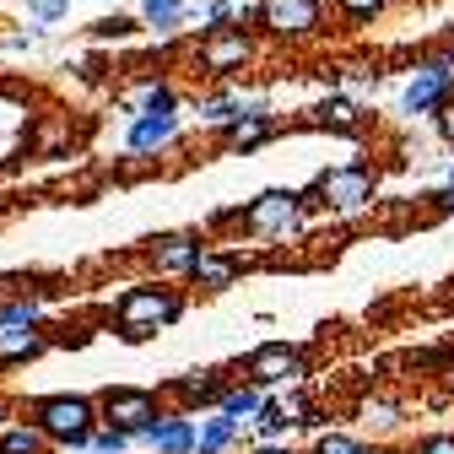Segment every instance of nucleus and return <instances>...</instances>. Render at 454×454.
Wrapping results in <instances>:
<instances>
[{
	"mask_svg": "<svg viewBox=\"0 0 454 454\" xmlns=\"http://www.w3.org/2000/svg\"><path fill=\"white\" fill-rule=\"evenodd\" d=\"M276 136H281V114L270 108V98H244V114L216 130V146L227 157H249V152L270 146Z\"/></svg>",
	"mask_w": 454,
	"mask_h": 454,
	"instance_id": "obj_9",
	"label": "nucleus"
},
{
	"mask_svg": "<svg viewBox=\"0 0 454 454\" xmlns=\"http://www.w3.org/2000/svg\"><path fill=\"white\" fill-rule=\"evenodd\" d=\"M87 33H92V43H125V38H136V33H141V17L114 12V17H98Z\"/></svg>",
	"mask_w": 454,
	"mask_h": 454,
	"instance_id": "obj_28",
	"label": "nucleus"
},
{
	"mask_svg": "<svg viewBox=\"0 0 454 454\" xmlns=\"http://www.w3.org/2000/svg\"><path fill=\"white\" fill-rule=\"evenodd\" d=\"M195 454H200V449H195Z\"/></svg>",
	"mask_w": 454,
	"mask_h": 454,
	"instance_id": "obj_41",
	"label": "nucleus"
},
{
	"mask_svg": "<svg viewBox=\"0 0 454 454\" xmlns=\"http://www.w3.org/2000/svg\"><path fill=\"white\" fill-rule=\"evenodd\" d=\"M443 184H454V146L443 152Z\"/></svg>",
	"mask_w": 454,
	"mask_h": 454,
	"instance_id": "obj_37",
	"label": "nucleus"
},
{
	"mask_svg": "<svg viewBox=\"0 0 454 454\" xmlns=\"http://www.w3.org/2000/svg\"><path fill=\"white\" fill-rule=\"evenodd\" d=\"M211 239L200 233V227H174V233H157V239H146V249H141V260H146V270L152 276H190V265L200 260V249H206Z\"/></svg>",
	"mask_w": 454,
	"mask_h": 454,
	"instance_id": "obj_12",
	"label": "nucleus"
},
{
	"mask_svg": "<svg viewBox=\"0 0 454 454\" xmlns=\"http://www.w3.org/2000/svg\"><path fill=\"white\" fill-rule=\"evenodd\" d=\"M449 98H454V43H438L406 71V82L395 87V114H401L406 125H417V120H433Z\"/></svg>",
	"mask_w": 454,
	"mask_h": 454,
	"instance_id": "obj_4",
	"label": "nucleus"
},
{
	"mask_svg": "<svg viewBox=\"0 0 454 454\" xmlns=\"http://www.w3.org/2000/svg\"><path fill=\"white\" fill-rule=\"evenodd\" d=\"M27 422L54 449H87L98 427V401L92 395H38V401H27Z\"/></svg>",
	"mask_w": 454,
	"mask_h": 454,
	"instance_id": "obj_6",
	"label": "nucleus"
},
{
	"mask_svg": "<svg viewBox=\"0 0 454 454\" xmlns=\"http://www.w3.org/2000/svg\"><path fill=\"white\" fill-rule=\"evenodd\" d=\"M168 406H162V395L157 389H141V384H114L98 395V422L108 427H125V433H141L146 422H157Z\"/></svg>",
	"mask_w": 454,
	"mask_h": 454,
	"instance_id": "obj_10",
	"label": "nucleus"
},
{
	"mask_svg": "<svg viewBox=\"0 0 454 454\" xmlns=\"http://www.w3.org/2000/svg\"><path fill=\"white\" fill-rule=\"evenodd\" d=\"M260 406H265V389H254L249 379H227V389L216 395V411H222V417H233V422H239L244 433L254 427Z\"/></svg>",
	"mask_w": 454,
	"mask_h": 454,
	"instance_id": "obj_22",
	"label": "nucleus"
},
{
	"mask_svg": "<svg viewBox=\"0 0 454 454\" xmlns=\"http://www.w3.org/2000/svg\"><path fill=\"white\" fill-rule=\"evenodd\" d=\"M309 206H303V195L298 190H287V184H276V190H260L254 200H244L239 211H227V216H216V222H233L244 239H260V244H287V239H298L303 227H309Z\"/></svg>",
	"mask_w": 454,
	"mask_h": 454,
	"instance_id": "obj_3",
	"label": "nucleus"
},
{
	"mask_svg": "<svg viewBox=\"0 0 454 454\" xmlns=\"http://www.w3.org/2000/svg\"><path fill=\"white\" fill-rule=\"evenodd\" d=\"M244 87L239 82H211V92H200L195 98V114H200V125L206 130H222L227 120H239V114H244Z\"/></svg>",
	"mask_w": 454,
	"mask_h": 454,
	"instance_id": "obj_21",
	"label": "nucleus"
},
{
	"mask_svg": "<svg viewBox=\"0 0 454 454\" xmlns=\"http://www.w3.org/2000/svg\"><path fill=\"white\" fill-rule=\"evenodd\" d=\"M254 60H260L254 27H211V33H200L195 49H190V66H195V76H206V82H239L244 71H254Z\"/></svg>",
	"mask_w": 454,
	"mask_h": 454,
	"instance_id": "obj_5",
	"label": "nucleus"
},
{
	"mask_svg": "<svg viewBox=\"0 0 454 454\" xmlns=\"http://www.w3.org/2000/svg\"><path fill=\"white\" fill-rule=\"evenodd\" d=\"M184 22H200V33H211V27H249V6H239V0H190Z\"/></svg>",
	"mask_w": 454,
	"mask_h": 454,
	"instance_id": "obj_24",
	"label": "nucleus"
},
{
	"mask_svg": "<svg viewBox=\"0 0 454 454\" xmlns=\"http://www.w3.org/2000/svg\"><path fill=\"white\" fill-rule=\"evenodd\" d=\"M222 389H227V373H222V368H195V373L168 379V395H174V401H179V411H190V417L211 411Z\"/></svg>",
	"mask_w": 454,
	"mask_h": 454,
	"instance_id": "obj_16",
	"label": "nucleus"
},
{
	"mask_svg": "<svg viewBox=\"0 0 454 454\" xmlns=\"http://www.w3.org/2000/svg\"><path fill=\"white\" fill-rule=\"evenodd\" d=\"M298 195L319 216H363V211L379 206V168L363 162V157L335 162V168H325V174H314Z\"/></svg>",
	"mask_w": 454,
	"mask_h": 454,
	"instance_id": "obj_2",
	"label": "nucleus"
},
{
	"mask_svg": "<svg viewBox=\"0 0 454 454\" xmlns=\"http://www.w3.org/2000/svg\"><path fill=\"white\" fill-rule=\"evenodd\" d=\"M49 352V330L43 325H0V368H22Z\"/></svg>",
	"mask_w": 454,
	"mask_h": 454,
	"instance_id": "obj_20",
	"label": "nucleus"
},
{
	"mask_svg": "<svg viewBox=\"0 0 454 454\" xmlns=\"http://www.w3.org/2000/svg\"><path fill=\"white\" fill-rule=\"evenodd\" d=\"M136 449H146V454H195V417L168 406L157 422H146L136 433Z\"/></svg>",
	"mask_w": 454,
	"mask_h": 454,
	"instance_id": "obj_15",
	"label": "nucleus"
},
{
	"mask_svg": "<svg viewBox=\"0 0 454 454\" xmlns=\"http://www.w3.org/2000/svg\"><path fill=\"white\" fill-rule=\"evenodd\" d=\"M325 0H254L249 27L270 43H309L325 33Z\"/></svg>",
	"mask_w": 454,
	"mask_h": 454,
	"instance_id": "obj_7",
	"label": "nucleus"
},
{
	"mask_svg": "<svg viewBox=\"0 0 454 454\" xmlns=\"http://www.w3.org/2000/svg\"><path fill=\"white\" fill-rule=\"evenodd\" d=\"M373 454H411V449H401V443H373Z\"/></svg>",
	"mask_w": 454,
	"mask_h": 454,
	"instance_id": "obj_38",
	"label": "nucleus"
},
{
	"mask_svg": "<svg viewBox=\"0 0 454 454\" xmlns=\"http://www.w3.org/2000/svg\"><path fill=\"white\" fill-rule=\"evenodd\" d=\"M293 433H298V422H293L287 411H281V401H276V395H265V406H260V417H254L249 438H254V443H287Z\"/></svg>",
	"mask_w": 454,
	"mask_h": 454,
	"instance_id": "obj_25",
	"label": "nucleus"
},
{
	"mask_svg": "<svg viewBox=\"0 0 454 454\" xmlns=\"http://www.w3.org/2000/svg\"><path fill=\"white\" fill-rule=\"evenodd\" d=\"M244 276H249V254L244 249H233V244H206L184 281H190L195 293H227V287H239Z\"/></svg>",
	"mask_w": 454,
	"mask_h": 454,
	"instance_id": "obj_13",
	"label": "nucleus"
},
{
	"mask_svg": "<svg viewBox=\"0 0 454 454\" xmlns=\"http://www.w3.org/2000/svg\"><path fill=\"white\" fill-rule=\"evenodd\" d=\"M389 6H395V0H330V12L340 22H379Z\"/></svg>",
	"mask_w": 454,
	"mask_h": 454,
	"instance_id": "obj_29",
	"label": "nucleus"
},
{
	"mask_svg": "<svg viewBox=\"0 0 454 454\" xmlns=\"http://www.w3.org/2000/svg\"><path fill=\"white\" fill-rule=\"evenodd\" d=\"M120 108H125V120H130V114H179V108H184V98H179V87H174V82H162V76H141V82L120 98Z\"/></svg>",
	"mask_w": 454,
	"mask_h": 454,
	"instance_id": "obj_18",
	"label": "nucleus"
},
{
	"mask_svg": "<svg viewBox=\"0 0 454 454\" xmlns=\"http://www.w3.org/2000/svg\"><path fill=\"white\" fill-rule=\"evenodd\" d=\"M43 38H49V27H43V22H38V27H17V33H6V54H33Z\"/></svg>",
	"mask_w": 454,
	"mask_h": 454,
	"instance_id": "obj_32",
	"label": "nucleus"
},
{
	"mask_svg": "<svg viewBox=\"0 0 454 454\" xmlns=\"http://www.w3.org/2000/svg\"><path fill=\"white\" fill-rule=\"evenodd\" d=\"M352 422L363 433H373V438H395L411 417H406L401 401H389V395H357V401H352Z\"/></svg>",
	"mask_w": 454,
	"mask_h": 454,
	"instance_id": "obj_17",
	"label": "nucleus"
},
{
	"mask_svg": "<svg viewBox=\"0 0 454 454\" xmlns=\"http://www.w3.org/2000/svg\"><path fill=\"white\" fill-rule=\"evenodd\" d=\"M433 136H438L443 146H454V98H449V103L433 114Z\"/></svg>",
	"mask_w": 454,
	"mask_h": 454,
	"instance_id": "obj_34",
	"label": "nucleus"
},
{
	"mask_svg": "<svg viewBox=\"0 0 454 454\" xmlns=\"http://www.w3.org/2000/svg\"><path fill=\"white\" fill-rule=\"evenodd\" d=\"M244 438H249V433H244L233 417H222L216 406L195 417V449H200V454H244Z\"/></svg>",
	"mask_w": 454,
	"mask_h": 454,
	"instance_id": "obj_19",
	"label": "nucleus"
},
{
	"mask_svg": "<svg viewBox=\"0 0 454 454\" xmlns=\"http://www.w3.org/2000/svg\"><path fill=\"white\" fill-rule=\"evenodd\" d=\"M303 454H373V443L363 433H352V427H319Z\"/></svg>",
	"mask_w": 454,
	"mask_h": 454,
	"instance_id": "obj_26",
	"label": "nucleus"
},
{
	"mask_svg": "<svg viewBox=\"0 0 454 454\" xmlns=\"http://www.w3.org/2000/svg\"><path fill=\"white\" fill-rule=\"evenodd\" d=\"M0 325H43V303H38V298H12V303H0Z\"/></svg>",
	"mask_w": 454,
	"mask_h": 454,
	"instance_id": "obj_30",
	"label": "nucleus"
},
{
	"mask_svg": "<svg viewBox=\"0 0 454 454\" xmlns=\"http://www.w3.org/2000/svg\"><path fill=\"white\" fill-rule=\"evenodd\" d=\"M0 427H6V401H0Z\"/></svg>",
	"mask_w": 454,
	"mask_h": 454,
	"instance_id": "obj_39",
	"label": "nucleus"
},
{
	"mask_svg": "<svg viewBox=\"0 0 454 454\" xmlns=\"http://www.w3.org/2000/svg\"><path fill=\"white\" fill-rule=\"evenodd\" d=\"M22 12H27L33 22L54 27V22H66V17H71V0H22Z\"/></svg>",
	"mask_w": 454,
	"mask_h": 454,
	"instance_id": "obj_31",
	"label": "nucleus"
},
{
	"mask_svg": "<svg viewBox=\"0 0 454 454\" xmlns=\"http://www.w3.org/2000/svg\"><path fill=\"white\" fill-rule=\"evenodd\" d=\"M54 443L22 417V422H6V427H0V454H49Z\"/></svg>",
	"mask_w": 454,
	"mask_h": 454,
	"instance_id": "obj_27",
	"label": "nucleus"
},
{
	"mask_svg": "<svg viewBox=\"0 0 454 454\" xmlns=\"http://www.w3.org/2000/svg\"><path fill=\"white\" fill-rule=\"evenodd\" d=\"M184 141V120L179 114H130L125 120V152L130 157H157L168 146Z\"/></svg>",
	"mask_w": 454,
	"mask_h": 454,
	"instance_id": "obj_14",
	"label": "nucleus"
},
{
	"mask_svg": "<svg viewBox=\"0 0 454 454\" xmlns=\"http://www.w3.org/2000/svg\"><path fill=\"white\" fill-rule=\"evenodd\" d=\"M184 12H190V0H141V27L152 33V38H179L190 22H184Z\"/></svg>",
	"mask_w": 454,
	"mask_h": 454,
	"instance_id": "obj_23",
	"label": "nucleus"
},
{
	"mask_svg": "<svg viewBox=\"0 0 454 454\" xmlns=\"http://www.w3.org/2000/svg\"><path fill=\"white\" fill-rule=\"evenodd\" d=\"M244 454H303L293 443H244Z\"/></svg>",
	"mask_w": 454,
	"mask_h": 454,
	"instance_id": "obj_36",
	"label": "nucleus"
},
{
	"mask_svg": "<svg viewBox=\"0 0 454 454\" xmlns=\"http://www.w3.org/2000/svg\"><path fill=\"white\" fill-rule=\"evenodd\" d=\"M449 389H454V379H449Z\"/></svg>",
	"mask_w": 454,
	"mask_h": 454,
	"instance_id": "obj_40",
	"label": "nucleus"
},
{
	"mask_svg": "<svg viewBox=\"0 0 454 454\" xmlns=\"http://www.w3.org/2000/svg\"><path fill=\"white\" fill-rule=\"evenodd\" d=\"M422 200H427L438 216H454V184H438V190H427Z\"/></svg>",
	"mask_w": 454,
	"mask_h": 454,
	"instance_id": "obj_35",
	"label": "nucleus"
},
{
	"mask_svg": "<svg viewBox=\"0 0 454 454\" xmlns=\"http://www.w3.org/2000/svg\"><path fill=\"white\" fill-rule=\"evenodd\" d=\"M411 454H454V433H422L411 443Z\"/></svg>",
	"mask_w": 454,
	"mask_h": 454,
	"instance_id": "obj_33",
	"label": "nucleus"
},
{
	"mask_svg": "<svg viewBox=\"0 0 454 454\" xmlns=\"http://www.w3.org/2000/svg\"><path fill=\"white\" fill-rule=\"evenodd\" d=\"M309 352L298 347V340H260V347L244 357V373L239 379H249L254 389H265V395H276V389H287V384H309Z\"/></svg>",
	"mask_w": 454,
	"mask_h": 454,
	"instance_id": "obj_8",
	"label": "nucleus"
},
{
	"mask_svg": "<svg viewBox=\"0 0 454 454\" xmlns=\"http://www.w3.org/2000/svg\"><path fill=\"white\" fill-rule=\"evenodd\" d=\"M184 314H190V293H184V287H168L162 276L125 287L120 298H114V309H108V319L120 325L114 335L130 340V347H136V340H152L157 330H174Z\"/></svg>",
	"mask_w": 454,
	"mask_h": 454,
	"instance_id": "obj_1",
	"label": "nucleus"
},
{
	"mask_svg": "<svg viewBox=\"0 0 454 454\" xmlns=\"http://www.w3.org/2000/svg\"><path fill=\"white\" fill-rule=\"evenodd\" d=\"M303 125H309V130H325V136H340V141H363L368 125H373V114H368V103H357L352 92H325L319 103L303 108Z\"/></svg>",
	"mask_w": 454,
	"mask_h": 454,
	"instance_id": "obj_11",
	"label": "nucleus"
}]
</instances>
